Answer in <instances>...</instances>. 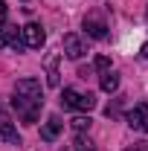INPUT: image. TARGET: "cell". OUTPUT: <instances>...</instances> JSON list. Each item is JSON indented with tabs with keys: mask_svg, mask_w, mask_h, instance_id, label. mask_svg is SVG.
Segmentation results:
<instances>
[{
	"mask_svg": "<svg viewBox=\"0 0 148 151\" xmlns=\"http://www.w3.org/2000/svg\"><path fill=\"white\" fill-rule=\"evenodd\" d=\"M67 151H70V148H67Z\"/></svg>",
	"mask_w": 148,
	"mask_h": 151,
	"instance_id": "19",
	"label": "cell"
},
{
	"mask_svg": "<svg viewBox=\"0 0 148 151\" xmlns=\"http://www.w3.org/2000/svg\"><path fill=\"white\" fill-rule=\"evenodd\" d=\"M6 47V35H3V29H0V50Z\"/></svg>",
	"mask_w": 148,
	"mask_h": 151,
	"instance_id": "17",
	"label": "cell"
},
{
	"mask_svg": "<svg viewBox=\"0 0 148 151\" xmlns=\"http://www.w3.org/2000/svg\"><path fill=\"white\" fill-rule=\"evenodd\" d=\"M61 108L78 111V113H90L93 108H96V96L93 93H81V90H73V87H64V90H61Z\"/></svg>",
	"mask_w": 148,
	"mask_h": 151,
	"instance_id": "2",
	"label": "cell"
},
{
	"mask_svg": "<svg viewBox=\"0 0 148 151\" xmlns=\"http://www.w3.org/2000/svg\"><path fill=\"white\" fill-rule=\"evenodd\" d=\"M3 35H6V47H12L15 52H23L26 44H23V32L18 26H3Z\"/></svg>",
	"mask_w": 148,
	"mask_h": 151,
	"instance_id": "8",
	"label": "cell"
},
{
	"mask_svg": "<svg viewBox=\"0 0 148 151\" xmlns=\"http://www.w3.org/2000/svg\"><path fill=\"white\" fill-rule=\"evenodd\" d=\"M102 90L105 93H116L119 90V73H113V70L102 73Z\"/></svg>",
	"mask_w": 148,
	"mask_h": 151,
	"instance_id": "11",
	"label": "cell"
},
{
	"mask_svg": "<svg viewBox=\"0 0 148 151\" xmlns=\"http://www.w3.org/2000/svg\"><path fill=\"white\" fill-rule=\"evenodd\" d=\"M61 128H64L61 116H50V119L44 122V128H41V139H44V142H55L58 134H61Z\"/></svg>",
	"mask_w": 148,
	"mask_h": 151,
	"instance_id": "7",
	"label": "cell"
},
{
	"mask_svg": "<svg viewBox=\"0 0 148 151\" xmlns=\"http://www.w3.org/2000/svg\"><path fill=\"white\" fill-rule=\"evenodd\" d=\"M47 84H50V87H58V84H61V76H58V55L47 58Z\"/></svg>",
	"mask_w": 148,
	"mask_h": 151,
	"instance_id": "10",
	"label": "cell"
},
{
	"mask_svg": "<svg viewBox=\"0 0 148 151\" xmlns=\"http://www.w3.org/2000/svg\"><path fill=\"white\" fill-rule=\"evenodd\" d=\"M125 151H148V142H134V145L125 148Z\"/></svg>",
	"mask_w": 148,
	"mask_h": 151,
	"instance_id": "15",
	"label": "cell"
},
{
	"mask_svg": "<svg viewBox=\"0 0 148 151\" xmlns=\"http://www.w3.org/2000/svg\"><path fill=\"white\" fill-rule=\"evenodd\" d=\"M84 32L96 41H102V38H108V20H105V12H90L87 18H84Z\"/></svg>",
	"mask_w": 148,
	"mask_h": 151,
	"instance_id": "3",
	"label": "cell"
},
{
	"mask_svg": "<svg viewBox=\"0 0 148 151\" xmlns=\"http://www.w3.org/2000/svg\"><path fill=\"white\" fill-rule=\"evenodd\" d=\"M96 70H99V73H108V70H111V58L108 55H96Z\"/></svg>",
	"mask_w": 148,
	"mask_h": 151,
	"instance_id": "14",
	"label": "cell"
},
{
	"mask_svg": "<svg viewBox=\"0 0 148 151\" xmlns=\"http://www.w3.org/2000/svg\"><path fill=\"white\" fill-rule=\"evenodd\" d=\"M70 151H96V148H93V142H90V139H84V137L78 134V137H75V142L70 145Z\"/></svg>",
	"mask_w": 148,
	"mask_h": 151,
	"instance_id": "13",
	"label": "cell"
},
{
	"mask_svg": "<svg viewBox=\"0 0 148 151\" xmlns=\"http://www.w3.org/2000/svg\"><path fill=\"white\" fill-rule=\"evenodd\" d=\"M0 139H3V142H9V145H20V134L15 131V125H12L9 119H3V122H0Z\"/></svg>",
	"mask_w": 148,
	"mask_h": 151,
	"instance_id": "9",
	"label": "cell"
},
{
	"mask_svg": "<svg viewBox=\"0 0 148 151\" xmlns=\"http://www.w3.org/2000/svg\"><path fill=\"white\" fill-rule=\"evenodd\" d=\"M90 125H93V119H90V116H84V113H78V116H73V119H70V128H73L75 134L90 131Z\"/></svg>",
	"mask_w": 148,
	"mask_h": 151,
	"instance_id": "12",
	"label": "cell"
},
{
	"mask_svg": "<svg viewBox=\"0 0 148 151\" xmlns=\"http://www.w3.org/2000/svg\"><path fill=\"white\" fill-rule=\"evenodd\" d=\"M142 58L148 61V44H142Z\"/></svg>",
	"mask_w": 148,
	"mask_h": 151,
	"instance_id": "18",
	"label": "cell"
},
{
	"mask_svg": "<svg viewBox=\"0 0 148 151\" xmlns=\"http://www.w3.org/2000/svg\"><path fill=\"white\" fill-rule=\"evenodd\" d=\"M12 108L18 111L23 125H35L38 122L41 108H44V90H41V81L38 78H20L18 84H15Z\"/></svg>",
	"mask_w": 148,
	"mask_h": 151,
	"instance_id": "1",
	"label": "cell"
},
{
	"mask_svg": "<svg viewBox=\"0 0 148 151\" xmlns=\"http://www.w3.org/2000/svg\"><path fill=\"white\" fill-rule=\"evenodd\" d=\"M20 32H23V44H26V50H41V47L47 44V35H44V29H41L38 23H26Z\"/></svg>",
	"mask_w": 148,
	"mask_h": 151,
	"instance_id": "6",
	"label": "cell"
},
{
	"mask_svg": "<svg viewBox=\"0 0 148 151\" xmlns=\"http://www.w3.org/2000/svg\"><path fill=\"white\" fill-rule=\"evenodd\" d=\"M61 50H64V55L70 58V61H78V58L87 52V44L75 35V32H70V35H64V41H61Z\"/></svg>",
	"mask_w": 148,
	"mask_h": 151,
	"instance_id": "5",
	"label": "cell"
},
{
	"mask_svg": "<svg viewBox=\"0 0 148 151\" xmlns=\"http://www.w3.org/2000/svg\"><path fill=\"white\" fill-rule=\"evenodd\" d=\"M125 119H128V125L134 128V131L148 134V102H139V105H134V108L125 113Z\"/></svg>",
	"mask_w": 148,
	"mask_h": 151,
	"instance_id": "4",
	"label": "cell"
},
{
	"mask_svg": "<svg viewBox=\"0 0 148 151\" xmlns=\"http://www.w3.org/2000/svg\"><path fill=\"white\" fill-rule=\"evenodd\" d=\"M6 15H9V9H6V0H0V23L6 20Z\"/></svg>",
	"mask_w": 148,
	"mask_h": 151,
	"instance_id": "16",
	"label": "cell"
}]
</instances>
